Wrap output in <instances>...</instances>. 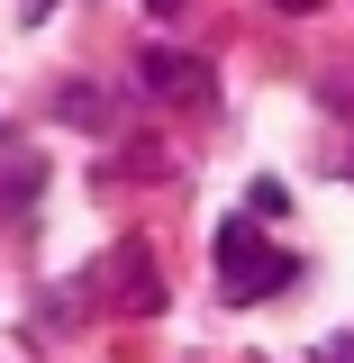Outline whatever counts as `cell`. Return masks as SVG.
<instances>
[{
    "label": "cell",
    "instance_id": "1",
    "mask_svg": "<svg viewBox=\"0 0 354 363\" xmlns=\"http://www.w3.org/2000/svg\"><path fill=\"white\" fill-rule=\"evenodd\" d=\"M219 281H227V300H272L291 281V255H272L255 236V218H219Z\"/></svg>",
    "mask_w": 354,
    "mask_h": 363
},
{
    "label": "cell",
    "instance_id": "2",
    "mask_svg": "<svg viewBox=\"0 0 354 363\" xmlns=\"http://www.w3.org/2000/svg\"><path fill=\"white\" fill-rule=\"evenodd\" d=\"M136 82L155 91V100H182V109H200V100L219 91V73H209L191 45H136Z\"/></svg>",
    "mask_w": 354,
    "mask_h": 363
},
{
    "label": "cell",
    "instance_id": "3",
    "mask_svg": "<svg viewBox=\"0 0 354 363\" xmlns=\"http://www.w3.org/2000/svg\"><path fill=\"white\" fill-rule=\"evenodd\" d=\"M109 291H118V309H164V281H155V264H145L136 245L109 255Z\"/></svg>",
    "mask_w": 354,
    "mask_h": 363
},
{
    "label": "cell",
    "instance_id": "4",
    "mask_svg": "<svg viewBox=\"0 0 354 363\" xmlns=\"http://www.w3.org/2000/svg\"><path fill=\"white\" fill-rule=\"evenodd\" d=\"M64 118H82V128H109V118H100V91H91V82H82V91H64Z\"/></svg>",
    "mask_w": 354,
    "mask_h": 363
},
{
    "label": "cell",
    "instance_id": "5",
    "mask_svg": "<svg viewBox=\"0 0 354 363\" xmlns=\"http://www.w3.org/2000/svg\"><path fill=\"white\" fill-rule=\"evenodd\" d=\"M245 209H255V218H282V209H291V191H282V182H255V200H245Z\"/></svg>",
    "mask_w": 354,
    "mask_h": 363
},
{
    "label": "cell",
    "instance_id": "6",
    "mask_svg": "<svg viewBox=\"0 0 354 363\" xmlns=\"http://www.w3.org/2000/svg\"><path fill=\"white\" fill-rule=\"evenodd\" d=\"M309 363H354V336H327V345H318Z\"/></svg>",
    "mask_w": 354,
    "mask_h": 363
},
{
    "label": "cell",
    "instance_id": "7",
    "mask_svg": "<svg viewBox=\"0 0 354 363\" xmlns=\"http://www.w3.org/2000/svg\"><path fill=\"white\" fill-rule=\"evenodd\" d=\"M272 9H318V0H272Z\"/></svg>",
    "mask_w": 354,
    "mask_h": 363
}]
</instances>
